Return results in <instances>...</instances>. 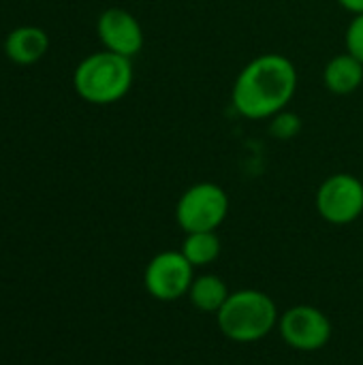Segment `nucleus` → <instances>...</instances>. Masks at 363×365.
<instances>
[{"label": "nucleus", "mask_w": 363, "mask_h": 365, "mask_svg": "<svg viewBox=\"0 0 363 365\" xmlns=\"http://www.w3.org/2000/svg\"><path fill=\"white\" fill-rule=\"evenodd\" d=\"M278 331L291 349L315 353L332 340V321L323 310L302 304L280 314Z\"/></svg>", "instance_id": "obj_7"}, {"label": "nucleus", "mask_w": 363, "mask_h": 365, "mask_svg": "<svg viewBox=\"0 0 363 365\" xmlns=\"http://www.w3.org/2000/svg\"><path fill=\"white\" fill-rule=\"evenodd\" d=\"M49 49V36L39 26H19L4 38V56L21 66L39 62Z\"/></svg>", "instance_id": "obj_9"}, {"label": "nucleus", "mask_w": 363, "mask_h": 365, "mask_svg": "<svg viewBox=\"0 0 363 365\" xmlns=\"http://www.w3.org/2000/svg\"><path fill=\"white\" fill-rule=\"evenodd\" d=\"M195 280V267L180 250H163L150 259L143 272V284L150 297L171 304L188 295Z\"/></svg>", "instance_id": "obj_5"}, {"label": "nucleus", "mask_w": 363, "mask_h": 365, "mask_svg": "<svg viewBox=\"0 0 363 365\" xmlns=\"http://www.w3.org/2000/svg\"><path fill=\"white\" fill-rule=\"evenodd\" d=\"M323 81H325L327 90L334 94H340V96L353 94L362 86L363 64L349 51L334 56L323 71Z\"/></svg>", "instance_id": "obj_10"}, {"label": "nucleus", "mask_w": 363, "mask_h": 365, "mask_svg": "<svg viewBox=\"0 0 363 365\" xmlns=\"http://www.w3.org/2000/svg\"><path fill=\"white\" fill-rule=\"evenodd\" d=\"M220 250L223 246L216 231H201V233H186L180 252L188 259L193 267H205L220 257Z\"/></svg>", "instance_id": "obj_12"}, {"label": "nucleus", "mask_w": 363, "mask_h": 365, "mask_svg": "<svg viewBox=\"0 0 363 365\" xmlns=\"http://www.w3.org/2000/svg\"><path fill=\"white\" fill-rule=\"evenodd\" d=\"M344 41H347V51L351 56H355L363 64V13L353 17V21L349 24Z\"/></svg>", "instance_id": "obj_14"}, {"label": "nucleus", "mask_w": 363, "mask_h": 365, "mask_svg": "<svg viewBox=\"0 0 363 365\" xmlns=\"http://www.w3.org/2000/svg\"><path fill=\"white\" fill-rule=\"evenodd\" d=\"M340 6H344L347 11L355 13V15H362L363 13V0H338Z\"/></svg>", "instance_id": "obj_15"}, {"label": "nucleus", "mask_w": 363, "mask_h": 365, "mask_svg": "<svg viewBox=\"0 0 363 365\" xmlns=\"http://www.w3.org/2000/svg\"><path fill=\"white\" fill-rule=\"evenodd\" d=\"M229 214V195L214 182L193 184L175 205V220L184 233L216 231Z\"/></svg>", "instance_id": "obj_4"}, {"label": "nucleus", "mask_w": 363, "mask_h": 365, "mask_svg": "<svg viewBox=\"0 0 363 365\" xmlns=\"http://www.w3.org/2000/svg\"><path fill=\"white\" fill-rule=\"evenodd\" d=\"M297 90L295 64L282 53H263L237 75L231 92L235 111L248 120H272L285 111Z\"/></svg>", "instance_id": "obj_1"}, {"label": "nucleus", "mask_w": 363, "mask_h": 365, "mask_svg": "<svg viewBox=\"0 0 363 365\" xmlns=\"http://www.w3.org/2000/svg\"><path fill=\"white\" fill-rule=\"evenodd\" d=\"M131 58L113 51H96L83 58L73 73L75 92L92 105H113L122 101L133 86Z\"/></svg>", "instance_id": "obj_3"}, {"label": "nucleus", "mask_w": 363, "mask_h": 365, "mask_svg": "<svg viewBox=\"0 0 363 365\" xmlns=\"http://www.w3.org/2000/svg\"><path fill=\"white\" fill-rule=\"evenodd\" d=\"M227 297H229L227 282L216 274L195 276V280L190 284V291H188L190 304L199 312H205V314H216L223 308V304L227 302Z\"/></svg>", "instance_id": "obj_11"}, {"label": "nucleus", "mask_w": 363, "mask_h": 365, "mask_svg": "<svg viewBox=\"0 0 363 365\" xmlns=\"http://www.w3.org/2000/svg\"><path fill=\"white\" fill-rule=\"evenodd\" d=\"M280 321L276 302L259 289H242L229 293L223 308L216 312L220 334L237 344L265 340Z\"/></svg>", "instance_id": "obj_2"}, {"label": "nucleus", "mask_w": 363, "mask_h": 365, "mask_svg": "<svg viewBox=\"0 0 363 365\" xmlns=\"http://www.w3.org/2000/svg\"><path fill=\"white\" fill-rule=\"evenodd\" d=\"M270 133L280 139V141H289L293 137H297L302 133V120L297 113H289V111H280L272 118L270 122Z\"/></svg>", "instance_id": "obj_13"}, {"label": "nucleus", "mask_w": 363, "mask_h": 365, "mask_svg": "<svg viewBox=\"0 0 363 365\" xmlns=\"http://www.w3.org/2000/svg\"><path fill=\"white\" fill-rule=\"evenodd\" d=\"M96 34L107 51L124 58H135L143 47V28L139 19L126 9L111 6L98 15Z\"/></svg>", "instance_id": "obj_8"}, {"label": "nucleus", "mask_w": 363, "mask_h": 365, "mask_svg": "<svg viewBox=\"0 0 363 365\" xmlns=\"http://www.w3.org/2000/svg\"><path fill=\"white\" fill-rule=\"evenodd\" d=\"M317 210L329 225L355 222L363 214V182L351 173L329 175L317 190Z\"/></svg>", "instance_id": "obj_6"}]
</instances>
